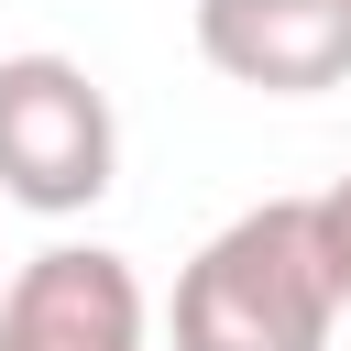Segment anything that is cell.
<instances>
[{"mask_svg": "<svg viewBox=\"0 0 351 351\" xmlns=\"http://www.w3.org/2000/svg\"><path fill=\"white\" fill-rule=\"evenodd\" d=\"M176 351H329L340 329V274L318 241V197H263L219 219L165 307Z\"/></svg>", "mask_w": 351, "mask_h": 351, "instance_id": "1", "label": "cell"}, {"mask_svg": "<svg viewBox=\"0 0 351 351\" xmlns=\"http://www.w3.org/2000/svg\"><path fill=\"white\" fill-rule=\"evenodd\" d=\"M121 176V121L110 88L77 55H0V197L33 219H77L99 208Z\"/></svg>", "mask_w": 351, "mask_h": 351, "instance_id": "2", "label": "cell"}, {"mask_svg": "<svg viewBox=\"0 0 351 351\" xmlns=\"http://www.w3.org/2000/svg\"><path fill=\"white\" fill-rule=\"evenodd\" d=\"M143 340H154L143 274L99 241H44L0 285V351H143Z\"/></svg>", "mask_w": 351, "mask_h": 351, "instance_id": "3", "label": "cell"}, {"mask_svg": "<svg viewBox=\"0 0 351 351\" xmlns=\"http://www.w3.org/2000/svg\"><path fill=\"white\" fill-rule=\"evenodd\" d=\"M197 55L230 88L318 99L351 77V0H197Z\"/></svg>", "mask_w": 351, "mask_h": 351, "instance_id": "4", "label": "cell"}, {"mask_svg": "<svg viewBox=\"0 0 351 351\" xmlns=\"http://www.w3.org/2000/svg\"><path fill=\"white\" fill-rule=\"evenodd\" d=\"M318 241H329V274H340V307H351V176L318 197Z\"/></svg>", "mask_w": 351, "mask_h": 351, "instance_id": "5", "label": "cell"}]
</instances>
